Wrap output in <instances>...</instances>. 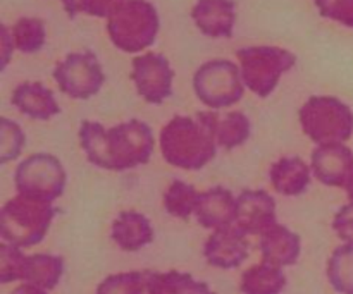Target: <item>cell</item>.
Wrapping results in <instances>:
<instances>
[{"mask_svg": "<svg viewBox=\"0 0 353 294\" xmlns=\"http://www.w3.org/2000/svg\"><path fill=\"white\" fill-rule=\"evenodd\" d=\"M78 136L90 164L112 172L147 164L155 148L154 131L138 119L121 123L110 129L95 120H83Z\"/></svg>", "mask_w": 353, "mask_h": 294, "instance_id": "1", "label": "cell"}, {"mask_svg": "<svg viewBox=\"0 0 353 294\" xmlns=\"http://www.w3.org/2000/svg\"><path fill=\"white\" fill-rule=\"evenodd\" d=\"M217 112L176 116L161 131L159 143L164 160L183 171H200L217 154Z\"/></svg>", "mask_w": 353, "mask_h": 294, "instance_id": "2", "label": "cell"}, {"mask_svg": "<svg viewBox=\"0 0 353 294\" xmlns=\"http://www.w3.org/2000/svg\"><path fill=\"white\" fill-rule=\"evenodd\" d=\"M55 217L52 203L17 195L0 212V236L3 243L17 248H31L47 236Z\"/></svg>", "mask_w": 353, "mask_h": 294, "instance_id": "3", "label": "cell"}, {"mask_svg": "<svg viewBox=\"0 0 353 294\" xmlns=\"http://www.w3.org/2000/svg\"><path fill=\"white\" fill-rule=\"evenodd\" d=\"M161 28L159 12L148 0H126L107 19V33L114 47L138 54L155 43Z\"/></svg>", "mask_w": 353, "mask_h": 294, "instance_id": "4", "label": "cell"}, {"mask_svg": "<svg viewBox=\"0 0 353 294\" xmlns=\"http://www.w3.org/2000/svg\"><path fill=\"white\" fill-rule=\"evenodd\" d=\"M302 131L316 145L341 143L353 134V112L336 96H310L299 110Z\"/></svg>", "mask_w": 353, "mask_h": 294, "instance_id": "5", "label": "cell"}, {"mask_svg": "<svg viewBox=\"0 0 353 294\" xmlns=\"http://www.w3.org/2000/svg\"><path fill=\"white\" fill-rule=\"evenodd\" d=\"M236 57L245 86L261 98H268L278 88L281 76L296 64L293 52L271 45L240 48Z\"/></svg>", "mask_w": 353, "mask_h": 294, "instance_id": "6", "label": "cell"}, {"mask_svg": "<svg viewBox=\"0 0 353 294\" xmlns=\"http://www.w3.org/2000/svg\"><path fill=\"white\" fill-rule=\"evenodd\" d=\"M14 185L19 195L52 203L64 193L68 172L55 155L40 151L26 157L17 165Z\"/></svg>", "mask_w": 353, "mask_h": 294, "instance_id": "7", "label": "cell"}, {"mask_svg": "<svg viewBox=\"0 0 353 294\" xmlns=\"http://www.w3.org/2000/svg\"><path fill=\"white\" fill-rule=\"evenodd\" d=\"M193 92L203 105L212 110L233 107L245 93L240 67L226 59L205 62L193 76Z\"/></svg>", "mask_w": 353, "mask_h": 294, "instance_id": "8", "label": "cell"}, {"mask_svg": "<svg viewBox=\"0 0 353 294\" xmlns=\"http://www.w3.org/2000/svg\"><path fill=\"white\" fill-rule=\"evenodd\" d=\"M55 83L64 95L74 100H88L100 92L105 83L102 64L93 52H72L55 65Z\"/></svg>", "mask_w": 353, "mask_h": 294, "instance_id": "9", "label": "cell"}, {"mask_svg": "<svg viewBox=\"0 0 353 294\" xmlns=\"http://www.w3.org/2000/svg\"><path fill=\"white\" fill-rule=\"evenodd\" d=\"M131 79L138 95L148 103L161 105L172 95L174 71L168 59L161 54H145L133 59Z\"/></svg>", "mask_w": 353, "mask_h": 294, "instance_id": "10", "label": "cell"}, {"mask_svg": "<svg viewBox=\"0 0 353 294\" xmlns=\"http://www.w3.org/2000/svg\"><path fill=\"white\" fill-rule=\"evenodd\" d=\"M276 200L264 189H245L236 196L234 226L247 236H262L276 226Z\"/></svg>", "mask_w": 353, "mask_h": 294, "instance_id": "11", "label": "cell"}, {"mask_svg": "<svg viewBox=\"0 0 353 294\" xmlns=\"http://www.w3.org/2000/svg\"><path fill=\"white\" fill-rule=\"evenodd\" d=\"M310 167L323 185L347 188L353 176V151L341 143L317 145L310 155Z\"/></svg>", "mask_w": 353, "mask_h": 294, "instance_id": "12", "label": "cell"}, {"mask_svg": "<svg viewBox=\"0 0 353 294\" xmlns=\"http://www.w3.org/2000/svg\"><path fill=\"white\" fill-rule=\"evenodd\" d=\"M250 244L247 234L236 226L216 229L203 244V258L207 264L223 271L238 269L248 258Z\"/></svg>", "mask_w": 353, "mask_h": 294, "instance_id": "13", "label": "cell"}, {"mask_svg": "<svg viewBox=\"0 0 353 294\" xmlns=\"http://www.w3.org/2000/svg\"><path fill=\"white\" fill-rule=\"evenodd\" d=\"M192 19L205 36L231 38L236 23V6L233 0H196Z\"/></svg>", "mask_w": 353, "mask_h": 294, "instance_id": "14", "label": "cell"}, {"mask_svg": "<svg viewBox=\"0 0 353 294\" xmlns=\"http://www.w3.org/2000/svg\"><path fill=\"white\" fill-rule=\"evenodd\" d=\"M195 217L199 224L205 229H223L234 226L236 220V198L230 189L223 186L210 188L209 191L200 193Z\"/></svg>", "mask_w": 353, "mask_h": 294, "instance_id": "15", "label": "cell"}, {"mask_svg": "<svg viewBox=\"0 0 353 294\" xmlns=\"http://www.w3.org/2000/svg\"><path fill=\"white\" fill-rule=\"evenodd\" d=\"M262 260L276 267H290L299 262L302 253V238L286 226L276 224L261 236Z\"/></svg>", "mask_w": 353, "mask_h": 294, "instance_id": "16", "label": "cell"}, {"mask_svg": "<svg viewBox=\"0 0 353 294\" xmlns=\"http://www.w3.org/2000/svg\"><path fill=\"white\" fill-rule=\"evenodd\" d=\"M110 238L114 243L128 253H134L154 241V227L147 216L134 210H126L112 222Z\"/></svg>", "mask_w": 353, "mask_h": 294, "instance_id": "17", "label": "cell"}, {"mask_svg": "<svg viewBox=\"0 0 353 294\" xmlns=\"http://www.w3.org/2000/svg\"><path fill=\"white\" fill-rule=\"evenodd\" d=\"M12 105L34 120H48L61 112L52 90L37 81L21 83L12 92Z\"/></svg>", "mask_w": 353, "mask_h": 294, "instance_id": "18", "label": "cell"}, {"mask_svg": "<svg viewBox=\"0 0 353 294\" xmlns=\"http://www.w3.org/2000/svg\"><path fill=\"white\" fill-rule=\"evenodd\" d=\"M272 188L283 196H300L309 189L312 167L300 157H283L269 171Z\"/></svg>", "mask_w": 353, "mask_h": 294, "instance_id": "19", "label": "cell"}, {"mask_svg": "<svg viewBox=\"0 0 353 294\" xmlns=\"http://www.w3.org/2000/svg\"><path fill=\"white\" fill-rule=\"evenodd\" d=\"M62 274H64V258L59 257V255H28L26 260H24L21 281L38 286L45 291H52L59 286Z\"/></svg>", "mask_w": 353, "mask_h": 294, "instance_id": "20", "label": "cell"}, {"mask_svg": "<svg viewBox=\"0 0 353 294\" xmlns=\"http://www.w3.org/2000/svg\"><path fill=\"white\" fill-rule=\"evenodd\" d=\"M285 286L286 275L283 269L262 262L243 272L240 291L243 294H281Z\"/></svg>", "mask_w": 353, "mask_h": 294, "instance_id": "21", "label": "cell"}, {"mask_svg": "<svg viewBox=\"0 0 353 294\" xmlns=\"http://www.w3.org/2000/svg\"><path fill=\"white\" fill-rule=\"evenodd\" d=\"M252 124L243 112L217 114L216 141L223 150H233L241 147L250 138Z\"/></svg>", "mask_w": 353, "mask_h": 294, "instance_id": "22", "label": "cell"}, {"mask_svg": "<svg viewBox=\"0 0 353 294\" xmlns=\"http://www.w3.org/2000/svg\"><path fill=\"white\" fill-rule=\"evenodd\" d=\"M327 281L340 294H353V244L345 243L327 260Z\"/></svg>", "mask_w": 353, "mask_h": 294, "instance_id": "23", "label": "cell"}, {"mask_svg": "<svg viewBox=\"0 0 353 294\" xmlns=\"http://www.w3.org/2000/svg\"><path fill=\"white\" fill-rule=\"evenodd\" d=\"M199 198L200 193L196 191L195 186L178 179V181H172L168 191L164 193V209L172 217L188 220L190 217L195 216Z\"/></svg>", "mask_w": 353, "mask_h": 294, "instance_id": "24", "label": "cell"}, {"mask_svg": "<svg viewBox=\"0 0 353 294\" xmlns=\"http://www.w3.org/2000/svg\"><path fill=\"white\" fill-rule=\"evenodd\" d=\"M12 41L14 47L23 54H34L41 50L47 38L45 23L38 17H21L12 26Z\"/></svg>", "mask_w": 353, "mask_h": 294, "instance_id": "25", "label": "cell"}, {"mask_svg": "<svg viewBox=\"0 0 353 294\" xmlns=\"http://www.w3.org/2000/svg\"><path fill=\"white\" fill-rule=\"evenodd\" d=\"M26 145V136L21 126L14 120L0 119V164L6 165L16 160Z\"/></svg>", "mask_w": 353, "mask_h": 294, "instance_id": "26", "label": "cell"}, {"mask_svg": "<svg viewBox=\"0 0 353 294\" xmlns=\"http://www.w3.org/2000/svg\"><path fill=\"white\" fill-rule=\"evenodd\" d=\"M124 2L126 0H62V6L71 19H74L78 14L109 19L116 12L117 7Z\"/></svg>", "mask_w": 353, "mask_h": 294, "instance_id": "27", "label": "cell"}, {"mask_svg": "<svg viewBox=\"0 0 353 294\" xmlns=\"http://www.w3.org/2000/svg\"><path fill=\"white\" fill-rule=\"evenodd\" d=\"M21 250L23 248H17L9 243L0 244V282L2 284H9V282L23 279L26 255Z\"/></svg>", "mask_w": 353, "mask_h": 294, "instance_id": "28", "label": "cell"}, {"mask_svg": "<svg viewBox=\"0 0 353 294\" xmlns=\"http://www.w3.org/2000/svg\"><path fill=\"white\" fill-rule=\"evenodd\" d=\"M141 271L112 274L103 279L95 294H140Z\"/></svg>", "mask_w": 353, "mask_h": 294, "instance_id": "29", "label": "cell"}, {"mask_svg": "<svg viewBox=\"0 0 353 294\" xmlns=\"http://www.w3.org/2000/svg\"><path fill=\"white\" fill-rule=\"evenodd\" d=\"M140 294H178L172 271H141Z\"/></svg>", "mask_w": 353, "mask_h": 294, "instance_id": "30", "label": "cell"}, {"mask_svg": "<svg viewBox=\"0 0 353 294\" xmlns=\"http://www.w3.org/2000/svg\"><path fill=\"white\" fill-rule=\"evenodd\" d=\"M317 9L321 16L326 19L353 28V0H327Z\"/></svg>", "mask_w": 353, "mask_h": 294, "instance_id": "31", "label": "cell"}, {"mask_svg": "<svg viewBox=\"0 0 353 294\" xmlns=\"http://www.w3.org/2000/svg\"><path fill=\"white\" fill-rule=\"evenodd\" d=\"M333 229L341 241L353 244V202L338 210L333 220Z\"/></svg>", "mask_w": 353, "mask_h": 294, "instance_id": "32", "label": "cell"}, {"mask_svg": "<svg viewBox=\"0 0 353 294\" xmlns=\"http://www.w3.org/2000/svg\"><path fill=\"white\" fill-rule=\"evenodd\" d=\"M172 275H174L176 291H178V294H217L209 288L207 282L196 281L192 274L172 271Z\"/></svg>", "mask_w": 353, "mask_h": 294, "instance_id": "33", "label": "cell"}, {"mask_svg": "<svg viewBox=\"0 0 353 294\" xmlns=\"http://www.w3.org/2000/svg\"><path fill=\"white\" fill-rule=\"evenodd\" d=\"M0 36H2V69H6L10 61V54H12V50L16 47H14L12 34L9 33L7 26L0 28Z\"/></svg>", "mask_w": 353, "mask_h": 294, "instance_id": "34", "label": "cell"}, {"mask_svg": "<svg viewBox=\"0 0 353 294\" xmlns=\"http://www.w3.org/2000/svg\"><path fill=\"white\" fill-rule=\"evenodd\" d=\"M10 294H48V291L38 288V286H33V284H28V282H24V284L17 286V288L14 289V291Z\"/></svg>", "mask_w": 353, "mask_h": 294, "instance_id": "35", "label": "cell"}, {"mask_svg": "<svg viewBox=\"0 0 353 294\" xmlns=\"http://www.w3.org/2000/svg\"><path fill=\"white\" fill-rule=\"evenodd\" d=\"M347 193H348V198H350V202H353V176H352V179L350 181H348V185H347Z\"/></svg>", "mask_w": 353, "mask_h": 294, "instance_id": "36", "label": "cell"}, {"mask_svg": "<svg viewBox=\"0 0 353 294\" xmlns=\"http://www.w3.org/2000/svg\"><path fill=\"white\" fill-rule=\"evenodd\" d=\"M324 2H327V0H316V6H317V7H321V6H323Z\"/></svg>", "mask_w": 353, "mask_h": 294, "instance_id": "37", "label": "cell"}]
</instances>
